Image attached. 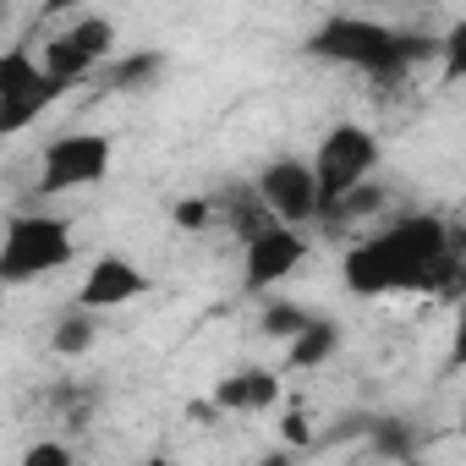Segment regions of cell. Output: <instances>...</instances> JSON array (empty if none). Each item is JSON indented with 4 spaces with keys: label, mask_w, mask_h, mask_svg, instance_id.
I'll use <instances>...</instances> for the list:
<instances>
[{
    "label": "cell",
    "mask_w": 466,
    "mask_h": 466,
    "mask_svg": "<svg viewBox=\"0 0 466 466\" xmlns=\"http://www.w3.org/2000/svg\"><path fill=\"white\" fill-rule=\"evenodd\" d=\"M450 269V219L439 214H400L379 237L346 248L340 280L357 297H390V291H422L439 297Z\"/></svg>",
    "instance_id": "1"
},
{
    "label": "cell",
    "mask_w": 466,
    "mask_h": 466,
    "mask_svg": "<svg viewBox=\"0 0 466 466\" xmlns=\"http://www.w3.org/2000/svg\"><path fill=\"white\" fill-rule=\"evenodd\" d=\"M308 56L390 83V77H406V72L439 61V39H433V34H417V28H390V23H379V17L335 12V17H324V23L308 34Z\"/></svg>",
    "instance_id": "2"
},
{
    "label": "cell",
    "mask_w": 466,
    "mask_h": 466,
    "mask_svg": "<svg viewBox=\"0 0 466 466\" xmlns=\"http://www.w3.org/2000/svg\"><path fill=\"white\" fill-rule=\"evenodd\" d=\"M72 258H77V242H72V225L61 214L17 208L6 219V242H0V280H6V286L45 280V275L66 269Z\"/></svg>",
    "instance_id": "3"
},
{
    "label": "cell",
    "mask_w": 466,
    "mask_h": 466,
    "mask_svg": "<svg viewBox=\"0 0 466 466\" xmlns=\"http://www.w3.org/2000/svg\"><path fill=\"white\" fill-rule=\"evenodd\" d=\"M379 159H384V148H379V137H373L362 121H340V127H329V132L319 137V148H313L319 187H324V208L340 203L351 187H362V181L379 170ZM319 219H324V214H319Z\"/></svg>",
    "instance_id": "4"
},
{
    "label": "cell",
    "mask_w": 466,
    "mask_h": 466,
    "mask_svg": "<svg viewBox=\"0 0 466 466\" xmlns=\"http://www.w3.org/2000/svg\"><path fill=\"white\" fill-rule=\"evenodd\" d=\"M61 94H66V88L45 72V61H39L34 50L17 45V50L0 56V132H6V137L28 132Z\"/></svg>",
    "instance_id": "5"
},
{
    "label": "cell",
    "mask_w": 466,
    "mask_h": 466,
    "mask_svg": "<svg viewBox=\"0 0 466 466\" xmlns=\"http://www.w3.org/2000/svg\"><path fill=\"white\" fill-rule=\"evenodd\" d=\"M110 50H116V23L110 17H99V12H83V17H72L61 34H50L45 39V72L72 94L88 72H99L105 61H110Z\"/></svg>",
    "instance_id": "6"
},
{
    "label": "cell",
    "mask_w": 466,
    "mask_h": 466,
    "mask_svg": "<svg viewBox=\"0 0 466 466\" xmlns=\"http://www.w3.org/2000/svg\"><path fill=\"white\" fill-rule=\"evenodd\" d=\"M110 159H116V143L105 132H66V137H56L45 148V165H39V198H61V192L105 181Z\"/></svg>",
    "instance_id": "7"
},
{
    "label": "cell",
    "mask_w": 466,
    "mask_h": 466,
    "mask_svg": "<svg viewBox=\"0 0 466 466\" xmlns=\"http://www.w3.org/2000/svg\"><path fill=\"white\" fill-rule=\"evenodd\" d=\"M253 181H258L264 203L275 208V219H286V225H313V219L324 214L319 165H313V159H302V154H275Z\"/></svg>",
    "instance_id": "8"
},
{
    "label": "cell",
    "mask_w": 466,
    "mask_h": 466,
    "mask_svg": "<svg viewBox=\"0 0 466 466\" xmlns=\"http://www.w3.org/2000/svg\"><path fill=\"white\" fill-rule=\"evenodd\" d=\"M302 258H308L302 225L275 219V225L258 230V237L242 242V286H248L253 297H264V291H275L280 280H291V275L302 269Z\"/></svg>",
    "instance_id": "9"
},
{
    "label": "cell",
    "mask_w": 466,
    "mask_h": 466,
    "mask_svg": "<svg viewBox=\"0 0 466 466\" xmlns=\"http://www.w3.org/2000/svg\"><path fill=\"white\" fill-rule=\"evenodd\" d=\"M148 286H154V280H148L143 264H132V258H121V253H99V258L88 264L83 286H77V302L110 313V308H121V302H137Z\"/></svg>",
    "instance_id": "10"
},
{
    "label": "cell",
    "mask_w": 466,
    "mask_h": 466,
    "mask_svg": "<svg viewBox=\"0 0 466 466\" xmlns=\"http://www.w3.org/2000/svg\"><path fill=\"white\" fill-rule=\"evenodd\" d=\"M280 400V379L269 368H237L230 379L214 384V406L219 411H264Z\"/></svg>",
    "instance_id": "11"
},
{
    "label": "cell",
    "mask_w": 466,
    "mask_h": 466,
    "mask_svg": "<svg viewBox=\"0 0 466 466\" xmlns=\"http://www.w3.org/2000/svg\"><path fill=\"white\" fill-rule=\"evenodd\" d=\"M214 208H219V219L237 230V237L248 242V237H258L264 225H275V208L264 203V192H258V181H237V187H225L219 198H214Z\"/></svg>",
    "instance_id": "12"
},
{
    "label": "cell",
    "mask_w": 466,
    "mask_h": 466,
    "mask_svg": "<svg viewBox=\"0 0 466 466\" xmlns=\"http://www.w3.org/2000/svg\"><path fill=\"white\" fill-rule=\"evenodd\" d=\"M335 351H340V324H335L329 313H313V324H308L297 340H286V368H291V373H313V368H324Z\"/></svg>",
    "instance_id": "13"
},
{
    "label": "cell",
    "mask_w": 466,
    "mask_h": 466,
    "mask_svg": "<svg viewBox=\"0 0 466 466\" xmlns=\"http://www.w3.org/2000/svg\"><path fill=\"white\" fill-rule=\"evenodd\" d=\"M165 50H132V56H121V61H110V72H105V88H116V94H137V88H154L159 77H165Z\"/></svg>",
    "instance_id": "14"
},
{
    "label": "cell",
    "mask_w": 466,
    "mask_h": 466,
    "mask_svg": "<svg viewBox=\"0 0 466 466\" xmlns=\"http://www.w3.org/2000/svg\"><path fill=\"white\" fill-rule=\"evenodd\" d=\"M50 346H56V357H88V351L99 346V308H83V302H77L72 313H61Z\"/></svg>",
    "instance_id": "15"
},
{
    "label": "cell",
    "mask_w": 466,
    "mask_h": 466,
    "mask_svg": "<svg viewBox=\"0 0 466 466\" xmlns=\"http://www.w3.org/2000/svg\"><path fill=\"white\" fill-rule=\"evenodd\" d=\"M308 324H313V308L286 302V297H269V302H264V319H258V329H264L269 340H297Z\"/></svg>",
    "instance_id": "16"
},
{
    "label": "cell",
    "mask_w": 466,
    "mask_h": 466,
    "mask_svg": "<svg viewBox=\"0 0 466 466\" xmlns=\"http://www.w3.org/2000/svg\"><path fill=\"white\" fill-rule=\"evenodd\" d=\"M368 439H373L379 455H395V461H411V455H417V433H411L400 417H373V422H368Z\"/></svg>",
    "instance_id": "17"
},
{
    "label": "cell",
    "mask_w": 466,
    "mask_h": 466,
    "mask_svg": "<svg viewBox=\"0 0 466 466\" xmlns=\"http://www.w3.org/2000/svg\"><path fill=\"white\" fill-rule=\"evenodd\" d=\"M439 66H444V83H466V17L444 28V39H439Z\"/></svg>",
    "instance_id": "18"
},
{
    "label": "cell",
    "mask_w": 466,
    "mask_h": 466,
    "mask_svg": "<svg viewBox=\"0 0 466 466\" xmlns=\"http://www.w3.org/2000/svg\"><path fill=\"white\" fill-rule=\"evenodd\" d=\"M170 214H176V225H181V230H203L208 219H219L214 198H181V203H176Z\"/></svg>",
    "instance_id": "19"
},
{
    "label": "cell",
    "mask_w": 466,
    "mask_h": 466,
    "mask_svg": "<svg viewBox=\"0 0 466 466\" xmlns=\"http://www.w3.org/2000/svg\"><path fill=\"white\" fill-rule=\"evenodd\" d=\"M450 373H466V297L455 302V335H450Z\"/></svg>",
    "instance_id": "20"
},
{
    "label": "cell",
    "mask_w": 466,
    "mask_h": 466,
    "mask_svg": "<svg viewBox=\"0 0 466 466\" xmlns=\"http://www.w3.org/2000/svg\"><path fill=\"white\" fill-rule=\"evenodd\" d=\"M66 461H72V450H66V444H56V439L34 444V450L23 455V466H66Z\"/></svg>",
    "instance_id": "21"
},
{
    "label": "cell",
    "mask_w": 466,
    "mask_h": 466,
    "mask_svg": "<svg viewBox=\"0 0 466 466\" xmlns=\"http://www.w3.org/2000/svg\"><path fill=\"white\" fill-rule=\"evenodd\" d=\"M286 439H291V444H308V417H302V411L286 417Z\"/></svg>",
    "instance_id": "22"
},
{
    "label": "cell",
    "mask_w": 466,
    "mask_h": 466,
    "mask_svg": "<svg viewBox=\"0 0 466 466\" xmlns=\"http://www.w3.org/2000/svg\"><path fill=\"white\" fill-rule=\"evenodd\" d=\"M461 439H466V411H461Z\"/></svg>",
    "instance_id": "23"
}]
</instances>
